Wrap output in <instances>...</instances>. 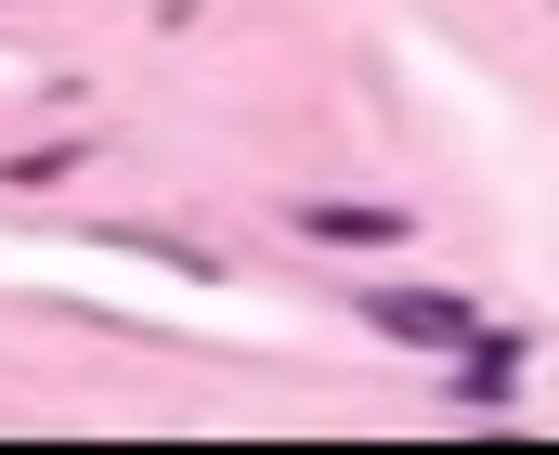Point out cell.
<instances>
[{"label":"cell","instance_id":"1","mask_svg":"<svg viewBox=\"0 0 559 455\" xmlns=\"http://www.w3.org/2000/svg\"><path fill=\"white\" fill-rule=\"evenodd\" d=\"M365 325H378V338H404V351H455L481 312L455 300V287H365Z\"/></svg>","mask_w":559,"mask_h":455},{"label":"cell","instance_id":"2","mask_svg":"<svg viewBox=\"0 0 559 455\" xmlns=\"http://www.w3.org/2000/svg\"><path fill=\"white\" fill-rule=\"evenodd\" d=\"M286 221H299L312 248H404V235H417L404 208H365V195H312V208H286Z\"/></svg>","mask_w":559,"mask_h":455},{"label":"cell","instance_id":"3","mask_svg":"<svg viewBox=\"0 0 559 455\" xmlns=\"http://www.w3.org/2000/svg\"><path fill=\"white\" fill-rule=\"evenodd\" d=\"M508 391H521V338H508V325H495V338L468 325V338H455V404H481V417H508Z\"/></svg>","mask_w":559,"mask_h":455}]
</instances>
